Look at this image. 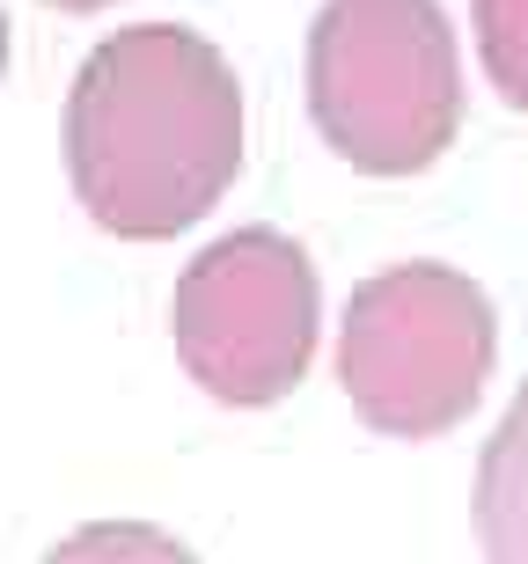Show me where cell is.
Instances as JSON below:
<instances>
[{
  "label": "cell",
  "instance_id": "6da1fadb",
  "mask_svg": "<svg viewBox=\"0 0 528 564\" xmlns=\"http://www.w3.org/2000/svg\"><path fill=\"white\" fill-rule=\"evenodd\" d=\"M243 169V82L184 22H132L66 88V184L104 235L162 242L220 206Z\"/></svg>",
  "mask_w": 528,
  "mask_h": 564
},
{
  "label": "cell",
  "instance_id": "7a4b0ae2",
  "mask_svg": "<svg viewBox=\"0 0 528 564\" xmlns=\"http://www.w3.org/2000/svg\"><path fill=\"white\" fill-rule=\"evenodd\" d=\"M309 118L367 176L433 162L463 126V52L441 0H323L309 22Z\"/></svg>",
  "mask_w": 528,
  "mask_h": 564
},
{
  "label": "cell",
  "instance_id": "3957f363",
  "mask_svg": "<svg viewBox=\"0 0 528 564\" xmlns=\"http://www.w3.org/2000/svg\"><path fill=\"white\" fill-rule=\"evenodd\" d=\"M499 359L485 286L455 264H389L359 279L338 323V389L389 440H433L470 419Z\"/></svg>",
  "mask_w": 528,
  "mask_h": 564
},
{
  "label": "cell",
  "instance_id": "277c9868",
  "mask_svg": "<svg viewBox=\"0 0 528 564\" xmlns=\"http://www.w3.org/2000/svg\"><path fill=\"white\" fill-rule=\"evenodd\" d=\"M316 264L294 235L235 228L184 264L170 293V337L184 375L213 403H279L316 359Z\"/></svg>",
  "mask_w": 528,
  "mask_h": 564
},
{
  "label": "cell",
  "instance_id": "5b68a950",
  "mask_svg": "<svg viewBox=\"0 0 528 564\" xmlns=\"http://www.w3.org/2000/svg\"><path fill=\"white\" fill-rule=\"evenodd\" d=\"M477 550L485 564H528V381L477 455Z\"/></svg>",
  "mask_w": 528,
  "mask_h": 564
},
{
  "label": "cell",
  "instance_id": "8992f818",
  "mask_svg": "<svg viewBox=\"0 0 528 564\" xmlns=\"http://www.w3.org/2000/svg\"><path fill=\"white\" fill-rule=\"evenodd\" d=\"M44 564H198V557L154 521H88L44 550Z\"/></svg>",
  "mask_w": 528,
  "mask_h": 564
},
{
  "label": "cell",
  "instance_id": "52a82bcc",
  "mask_svg": "<svg viewBox=\"0 0 528 564\" xmlns=\"http://www.w3.org/2000/svg\"><path fill=\"white\" fill-rule=\"evenodd\" d=\"M477 59L485 82L528 110V0H477Z\"/></svg>",
  "mask_w": 528,
  "mask_h": 564
},
{
  "label": "cell",
  "instance_id": "ba28073f",
  "mask_svg": "<svg viewBox=\"0 0 528 564\" xmlns=\"http://www.w3.org/2000/svg\"><path fill=\"white\" fill-rule=\"evenodd\" d=\"M52 8H66V15H96V8H110V0H52Z\"/></svg>",
  "mask_w": 528,
  "mask_h": 564
},
{
  "label": "cell",
  "instance_id": "9c48e42d",
  "mask_svg": "<svg viewBox=\"0 0 528 564\" xmlns=\"http://www.w3.org/2000/svg\"><path fill=\"white\" fill-rule=\"evenodd\" d=\"M0 74H8V15H0Z\"/></svg>",
  "mask_w": 528,
  "mask_h": 564
}]
</instances>
